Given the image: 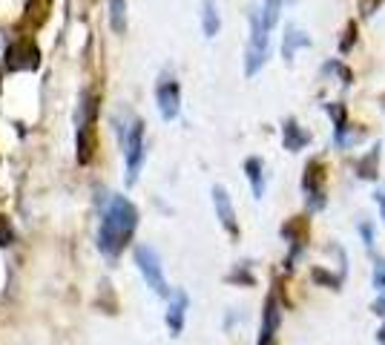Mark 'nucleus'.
Masks as SVG:
<instances>
[{
    "label": "nucleus",
    "instance_id": "423d86ee",
    "mask_svg": "<svg viewBox=\"0 0 385 345\" xmlns=\"http://www.w3.org/2000/svg\"><path fill=\"white\" fill-rule=\"evenodd\" d=\"M302 193H305V204H307V210H322V207H325V187H322V170H319V161H311V167H305Z\"/></svg>",
    "mask_w": 385,
    "mask_h": 345
},
{
    "label": "nucleus",
    "instance_id": "6ab92c4d",
    "mask_svg": "<svg viewBox=\"0 0 385 345\" xmlns=\"http://www.w3.org/2000/svg\"><path fill=\"white\" fill-rule=\"evenodd\" d=\"M374 288H377V294L385 288V256H379V259H374Z\"/></svg>",
    "mask_w": 385,
    "mask_h": 345
},
{
    "label": "nucleus",
    "instance_id": "dca6fc26",
    "mask_svg": "<svg viewBox=\"0 0 385 345\" xmlns=\"http://www.w3.org/2000/svg\"><path fill=\"white\" fill-rule=\"evenodd\" d=\"M377 167H379V144H377L365 159L357 161V176L371 182V179H377Z\"/></svg>",
    "mask_w": 385,
    "mask_h": 345
},
{
    "label": "nucleus",
    "instance_id": "20e7f679",
    "mask_svg": "<svg viewBox=\"0 0 385 345\" xmlns=\"http://www.w3.org/2000/svg\"><path fill=\"white\" fill-rule=\"evenodd\" d=\"M156 104L164 121H176L179 112H181V87L176 81V75L170 69H164L159 75V84H156Z\"/></svg>",
    "mask_w": 385,
    "mask_h": 345
},
{
    "label": "nucleus",
    "instance_id": "b1692460",
    "mask_svg": "<svg viewBox=\"0 0 385 345\" xmlns=\"http://www.w3.org/2000/svg\"><path fill=\"white\" fill-rule=\"evenodd\" d=\"M382 107H385V98H382Z\"/></svg>",
    "mask_w": 385,
    "mask_h": 345
},
{
    "label": "nucleus",
    "instance_id": "f03ea898",
    "mask_svg": "<svg viewBox=\"0 0 385 345\" xmlns=\"http://www.w3.org/2000/svg\"><path fill=\"white\" fill-rule=\"evenodd\" d=\"M121 150H124V159H127V184H136L141 164H144V121L141 118H132L127 124Z\"/></svg>",
    "mask_w": 385,
    "mask_h": 345
},
{
    "label": "nucleus",
    "instance_id": "f3484780",
    "mask_svg": "<svg viewBox=\"0 0 385 345\" xmlns=\"http://www.w3.org/2000/svg\"><path fill=\"white\" fill-rule=\"evenodd\" d=\"M49 9V0H26V21L32 24V26H41L44 21H46V12Z\"/></svg>",
    "mask_w": 385,
    "mask_h": 345
},
{
    "label": "nucleus",
    "instance_id": "9b49d317",
    "mask_svg": "<svg viewBox=\"0 0 385 345\" xmlns=\"http://www.w3.org/2000/svg\"><path fill=\"white\" fill-rule=\"evenodd\" d=\"M305 46H311V37H307L302 29H296L294 24H287V26H285V41H282V55H285V61H294L296 49H305Z\"/></svg>",
    "mask_w": 385,
    "mask_h": 345
},
{
    "label": "nucleus",
    "instance_id": "f257e3e1",
    "mask_svg": "<svg viewBox=\"0 0 385 345\" xmlns=\"http://www.w3.org/2000/svg\"><path fill=\"white\" fill-rule=\"evenodd\" d=\"M138 227V207L132 204L127 196L115 193L109 199V204L104 207V216H101V227H98V251L115 262L124 247L132 242V233Z\"/></svg>",
    "mask_w": 385,
    "mask_h": 345
},
{
    "label": "nucleus",
    "instance_id": "ddd939ff",
    "mask_svg": "<svg viewBox=\"0 0 385 345\" xmlns=\"http://www.w3.org/2000/svg\"><path fill=\"white\" fill-rule=\"evenodd\" d=\"M244 172L250 179V187H253V196L262 199L265 196V164L259 159H247L244 161Z\"/></svg>",
    "mask_w": 385,
    "mask_h": 345
},
{
    "label": "nucleus",
    "instance_id": "2eb2a0df",
    "mask_svg": "<svg viewBox=\"0 0 385 345\" xmlns=\"http://www.w3.org/2000/svg\"><path fill=\"white\" fill-rule=\"evenodd\" d=\"M109 26L115 35L127 32V0H109Z\"/></svg>",
    "mask_w": 385,
    "mask_h": 345
},
{
    "label": "nucleus",
    "instance_id": "9d476101",
    "mask_svg": "<svg viewBox=\"0 0 385 345\" xmlns=\"http://www.w3.org/2000/svg\"><path fill=\"white\" fill-rule=\"evenodd\" d=\"M282 141H285V150L299 152L302 147H307V141H311V132H307L305 127H299L296 118H285V124H282Z\"/></svg>",
    "mask_w": 385,
    "mask_h": 345
},
{
    "label": "nucleus",
    "instance_id": "1a4fd4ad",
    "mask_svg": "<svg viewBox=\"0 0 385 345\" xmlns=\"http://www.w3.org/2000/svg\"><path fill=\"white\" fill-rule=\"evenodd\" d=\"M279 322H282V308H279V299L271 297L262 311V331H259V345H271V339L279 331Z\"/></svg>",
    "mask_w": 385,
    "mask_h": 345
},
{
    "label": "nucleus",
    "instance_id": "4468645a",
    "mask_svg": "<svg viewBox=\"0 0 385 345\" xmlns=\"http://www.w3.org/2000/svg\"><path fill=\"white\" fill-rule=\"evenodd\" d=\"M256 12H259V21H262V26H265L267 32H274V26L279 24L282 0H265V3H262V9H256Z\"/></svg>",
    "mask_w": 385,
    "mask_h": 345
},
{
    "label": "nucleus",
    "instance_id": "5701e85b",
    "mask_svg": "<svg viewBox=\"0 0 385 345\" xmlns=\"http://www.w3.org/2000/svg\"><path fill=\"white\" fill-rule=\"evenodd\" d=\"M377 339H379V342H382V345H385V325H382V328H379V331H377Z\"/></svg>",
    "mask_w": 385,
    "mask_h": 345
},
{
    "label": "nucleus",
    "instance_id": "39448f33",
    "mask_svg": "<svg viewBox=\"0 0 385 345\" xmlns=\"http://www.w3.org/2000/svg\"><path fill=\"white\" fill-rule=\"evenodd\" d=\"M3 67L9 72H21V69H37L41 67V49L32 37H17L12 41L3 52Z\"/></svg>",
    "mask_w": 385,
    "mask_h": 345
},
{
    "label": "nucleus",
    "instance_id": "412c9836",
    "mask_svg": "<svg viewBox=\"0 0 385 345\" xmlns=\"http://www.w3.org/2000/svg\"><path fill=\"white\" fill-rule=\"evenodd\" d=\"M371 311H374V314H379V317L385 314V288H382V291H379V297L374 299V305H371Z\"/></svg>",
    "mask_w": 385,
    "mask_h": 345
},
{
    "label": "nucleus",
    "instance_id": "6e6552de",
    "mask_svg": "<svg viewBox=\"0 0 385 345\" xmlns=\"http://www.w3.org/2000/svg\"><path fill=\"white\" fill-rule=\"evenodd\" d=\"M170 305H167V328L172 337H179L184 331V319H187V305H190V297L184 291H172L170 297Z\"/></svg>",
    "mask_w": 385,
    "mask_h": 345
},
{
    "label": "nucleus",
    "instance_id": "aec40b11",
    "mask_svg": "<svg viewBox=\"0 0 385 345\" xmlns=\"http://www.w3.org/2000/svg\"><path fill=\"white\" fill-rule=\"evenodd\" d=\"M359 236H362V242H365V247H374V227H371V222H359Z\"/></svg>",
    "mask_w": 385,
    "mask_h": 345
},
{
    "label": "nucleus",
    "instance_id": "393cba45",
    "mask_svg": "<svg viewBox=\"0 0 385 345\" xmlns=\"http://www.w3.org/2000/svg\"><path fill=\"white\" fill-rule=\"evenodd\" d=\"M0 87H3V84H0Z\"/></svg>",
    "mask_w": 385,
    "mask_h": 345
},
{
    "label": "nucleus",
    "instance_id": "7ed1b4c3",
    "mask_svg": "<svg viewBox=\"0 0 385 345\" xmlns=\"http://www.w3.org/2000/svg\"><path fill=\"white\" fill-rule=\"evenodd\" d=\"M136 265H138V271H141V276H144V282H147V288L156 297H170L172 291H170V285H167V279H164V267H161V256L152 251L150 245H138L136 247Z\"/></svg>",
    "mask_w": 385,
    "mask_h": 345
},
{
    "label": "nucleus",
    "instance_id": "f8f14e48",
    "mask_svg": "<svg viewBox=\"0 0 385 345\" xmlns=\"http://www.w3.org/2000/svg\"><path fill=\"white\" fill-rule=\"evenodd\" d=\"M202 29H204V37H216L219 35L222 17H219V9H216V0H204V3H202Z\"/></svg>",
    "mask_w": 385,
    "mask_h": 345
},
{
    "label": "nucleus",
    "instance_id": "a211bd4d",
    "mask_svg": "<svg viewBox=\"0 0 385 345\" xmlns=\"http://www.w3.org/2000/svg\"><path fill=\"white\" fill-rule=\"evenodd\" d=\"M15 227H12V222H9V216H3L0 213V247H9V245H15Z\"/></svg>",
    "mask_w": 385,
    "mask_h": 345
},
{
    "label": "nucleus",
    "instance_id": "0eeeda50",
    "mask_svg": "<svg viewBox=\"0 0 385 345\" xmlns=\"http://www.w3.org/2000/svg\"><path fill=\"white\" fill-rule=\"evenodd\" d=\"M213 207H216V219L222 222V227L227 230L233 239H239V222H236V210H233V202H230L227 190L222 184L213 187Z\"/></svg>",
    "mask_w": 385,
    "mask_h": 345
},
{
    "label": "nucleus",
    "instance_id": "4be33fe9",
    "mask_svg": "<svg viewBox=\"0 0 385 345\" xmlns=\"http://www.w3.org/2000/svg\"><path fill=\"white\" fill-rule=\"evenodd\" d=\"M374 202H377L379 213H382V219H385V187H377V190H374Z\"/></svg>",
    "mask_w": 385,
    "mask_h": 345
}]
</instances>
